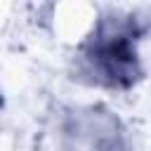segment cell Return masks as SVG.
Returning <instances> with one entry per match:
<instances>
[{
  "instance_id": "cell-1",
  "label": "cell",
  "mask_w": 151,
  "mask_h": 151,
  "mask_svg": "<svg viewBox=\"0 0 151 151\" xmlns=\"http://www.w3.org/2000/svg\"><path fill=\"white\" fill-rule=\"evenodd\" d=\"M142 28L132 17H106L85 40L80 57L92 83L127 90L142 78L137 57V35Z\"/></svg>"
}]
</instances>
